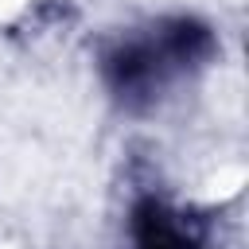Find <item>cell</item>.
Listing matches in <instances>:
<instances>
[{
    "label": "cell",
    "instance_id": "cell-2",
    "mask_svg": "<svg viewBox=\"0 0 249 249\" xmlns=\"http://www.w3.org/2000/svg\"><path fill=\"white\" fill-rule=\"evenodd\" d=\"M128 249H210V218L163 195H140L128 210Z\"/></svg>",
    "mask_w": 249,
    "mask_h": 249
},
{
    "label": "cell",
    "instance_id": "cell-1",
    "mask_svg": "<svg viewBox=\"0 0 249 249\" xmlns=\"http://www.w3.org/2000/svg\"><path fill=\"white\" fill-rule=\"evenodd\" d=\"M210 54L214 31L206 23L191 16H167L113 39L101 54V78L128 113H144L195 70H202Z\"/></svg>",
    "mask_w": 249,
    "mask_h": 249
}]
</instances>
